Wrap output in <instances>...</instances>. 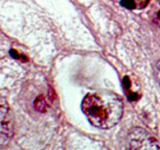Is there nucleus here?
Segmentation results:
<instances>
[{
	"label": "nucleus",
	"instance_id": "nucleus-4",
	"mask_svg": "<svg viewBox=\"0 0 160 150\" xmlns=\"http://www.w3.org/2000/svg\"><path fill=\"white\" fill-rule=\"evenodd\" d=\"M123 87L127 98L130 102L138 101L142 95L141 84L134 75H125L123 78Z\"/></svg>",
	"mask_w": 160,
	"mask_h": 150
},
{
	"label": "nucleus",
	"instance_id": "nucleus-2",
	"mask_svg": "<svg viewBox=\"0 0 160 150\" xmlns=\"http://www.w3.org/2000/svg\"><path fill=\"white\" fill-rule=\"evenodd\" d=\"M129 149H159L160 142L146 130L141 128L131 129L127 138Z\"/></svg>",
	"mask_w": 160,
	"mask_h": 150
},
{
	"label": "nucleus",
	"instance_id": "nucleus-5",
	"mask_svg": "<svg viewBox=\"0 0 160 150\" xmlns=\"http://www.w3.org/2000/svg\"><path fill=\"white\" fill-rule=\"evenodd\" d=\"M120 5L123 7L129 9H136L138 6L136 0H121L120 1Z\"/></svg>",
	"mask_w": 160,
	"mask_h": 150
},
{
	"label": "nucleus",
	"instance_id": "nucleus-7",
	"mask_svg": "<svg viewBox=\"0 0 160 150\" xmlns=\"http://www.w3.org/2000/svg\"><path fill=\"white\" fill-rule=\"evenodd\" d=\"M156 78H157L158 81H159L160 84V61H159V62L156 63Z\"/></svg>",
	"mask_w": 160,
	"mask_h": 150
},
{
	"label": "nucleus",
	"instance_id": "nucleus-6",
	"mask_svg": "<svg viewBox=\"0 0 160 150\" xmlns=\"http://www.w3.org/2000/svg\"><path fill=\"white\" fill-rule=\"evenodd\" d=\"M34 106H35L36 109L38 111H43L45 107V102L42 97H39L37 98V100L34 102Z\"/></svg>",
	"mask_w": 160,
	"mask_h": 150
},
{
	"label": "nucleus",
	"instance_id": "nucleus-3",
	"mask_svg": "<svg viewBox=\"0 0 160 150\" xmlns=\"http://www.w3.org/2000/svg\"><path fill=\"white\" fill-rule=\"evenodd\" d=\"M0 117H1V133H0V145H7L13 135V124L11 114L9 112L7 102L1 98L0 103Z\"/></svg>",
	"mask_w": 160,
	"mask_h": 150
},
{
	"label": "nucleus",
	"instance_id": "nucleus-1",
	"mask_svg": "<svg viewBox=\"0 0 160 150\" xmlns=\"http://www.w3.org/2000/svg\"><path fill=\"white\" fill-rule=\"evenodd\" d=\"M81 109L93 126L108 129L115 126L123 116L121 98L109 92L88 93L83 99Z\"/></svg>",
	"mask_w": 160,
	"mask_h": 150
},
{
	"label": "nucleus",
	"instance_id": "nucleus-8",
	"mask_svg": "<svg viewBox=\"0 0 160 150\" xmlns=\"http://www.w3.org/2000/svg\"><path fill=\"white\" fill-rule=\"evenodd\" d=\"M156 22H160V11L157 12V19H156Z\"/></svg>",
	"mask_w": 160,
	"mask_h": 150
}]
</instances>
